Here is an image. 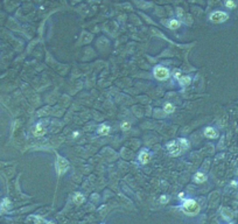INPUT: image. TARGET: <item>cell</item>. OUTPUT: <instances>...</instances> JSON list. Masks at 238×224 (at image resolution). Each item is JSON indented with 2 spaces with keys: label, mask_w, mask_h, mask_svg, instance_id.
Listing matches in <instances>:
<instances>
[{
  "label": "cell",
  "mask_w": 238,
  "mask_h": 224,
  "mask_svg": "<svg viewBox=\"0 0 238 224\" xmlns=\"http://www.w3.org/2000/svg\"><path fill=\"white\" fill-rule=\"evenodd\" d=\"M194 180L196 181V182H198V183H201V182H204L206 180H207V178H206V175L203 173H201V172H197L196 174H195V178H194Z\"/></svg>",
  "instance_id": "11"
},
{
  "label": "cell",
  "mask_w": 238,
  "mask_h": 224,
  "mask_svg": "<svg viewBox=\"0 0 238 224\" xmlns=\"http://www.w3.org/2000/svg\"><path fill=\"white\" fill-rule=\"evenodd\" d=\"M181 210L188 216H195L200 211V205L194 200H186L181 205Z\"/></svg>",
  "instance_id": "2"
},
{
  "label": "cell",
  "mask_w": 238,
  "mask_h": 224,
  "mask_svg": "<svg viewBox=\"0 0 238 224\" xmlns=\"http://www.w3.org/2000/svg\"><path fill=\"white\" fill-rule=\"evenodd\" d=\"M69 169V162L60 155H57V160H56V170H57V174L58 175H62L64 174L67 170Z\"/></svg>",
  "instance_id": "4"
},
{
  "label": "cell",
  "mask_w": 238,
  "mask_h": 224,
  "mask_svg": "<svg viewBox=\"0 0 238 224\" xmlns=\"http://www.w3.org/2000/svg\"><path fill=\"white\" fill-rule=\"evenodd\" d=\"M188 147V144L186 141V139H179V140H175V141H172L167 145V148H168V152L170 153V155L173 156H176L179 155L184 148Z\"/></svg>",
  "instance_id": "1"
},
{
  "label": "cell",
  "mask_w": 238,
  "mask_h": 224,
  "mask_svg": "<svg viewBox=\"0 0 238 224\" xmlns=\"http://www.w3.org/2000/svg\"><path fill=\"white\" fill-rule=\"evenodd\" d=\"M190 81H192V78L189 76H183V77H180V80H179L181 85H188L190 83Z\"/></svg>",
  "instance_id": "14"
},
{
  "label": "cell",
  "mask_w": 238,
  "mask_h": 224,
  "mask_svg": "<svg viewBox=\"0 0 238 224\" xmlns=\"http://www.w3.org/2000/svg\"><path fill=\"white\" fill-rule=\"evenodd\" d=\"M11 207V202L8 198H4V200L1 201V204H0V213H5V211H7Z\"/></svg>",
  "instance_id": "8"
},
{
  "label": "cell",
  "mask_w": 238,
  "mask_h": 224,
  "mask_svg": "<svg viewBox=\"0 0 238 224\" xmlns=\"http://www.w3.org/2000/svg\"><path fill=\"white\" fill-rule=\"evenodd\" d=\"M174 105L170 104V103H167L165 106H164V111L166 112V113H172V112H174Z\"/></svg>",
  "instance_id": "15"
},
{
  "label": "cell",
  "mask_w": 238,
  "mask_h": 224,
  "mask_svg": "<svg viewBox=\"0 0 238 224\" xmlns=\"http://www.w3.org/2000/svg\"><path fill=\"white\" fill-rule=\"evenodd\" d=\"M47 224H54V223H52V222H48V223H47Z\"/></svg>",
  "instance_id": "20"
},
{
  "label": "cell",
  "mask_w": 238,
  "mask_h": 224,
  "mask_svg": "<svg viewBox=\"0 0 238 224\" xmlns=\"http://www.w3.org/2000/svg\"><path fill=\"white\" fill-rule=\"evenodd\" d=\"M109 132H110V127L106 124H102V125L98 127V134H101V135H106V134H109Z\"/></svg>",
  "instance_id": "9"
},
{
  "label": "cell",
  "mask_w": 238,
  "mask_h": 224,
  "mask_svg": "<svg viewBox=\"0 0 238 224\" xmlns=\"http://www.w3.org/2000/svg\"><path fill=\"white\" fill-rule=\"evenodd\" d=\"M167 202H168V197H166V196H161L160 197V203L164 204V203H167Z\"/></svg>",
  "instance_id": "19"
},
{
  "label": "cell",
  "mask_w": 238,
  "mask_h": 224,
  "mask_svg": "<svg viewBox=\"0 0 238 224\" xmlns=\"http://www.w3.org/2000/svg\"><path fill=\"white\" fill-rule=\"evenodd\" d=\"M149 154L147 153V152H141L140 154H139V161L141 164H147L148 161H149Z\"/></svg>",
  "instance_id": "10"
},
{
  "label": "cell",
  "mask_w": 238,
  "mask_h": 224,
  "mask_svg": "<svg viewBox=\"0 0 238 224\" xmlns=\"http://www.w3.org/2000/svg\"><path fill=\"white\" fill-rule=\"evenodd\" d=\"M209 19L214 23H221V22H224V21H227L229 19V14L227 13V12H223V11H215L210 14Z\"/></svg>",
  "instance_id": "3"
},
{
  "label": "cell",
  "mask_w": 238,
  "mask_h": 224,
  "mask_svg": "<svg viewBox=\"0 0 238 224\" xmlns=\"http://www.w3.org/2000/svg\"><path fill=\"white\" fill-rule=\"evenodd\" d=\"M180 25H181L180 21L175 20V19H172V20H169V22H168V27H169L170 29H176V28L180 27Z\"/></svg>",
  "instance_id": "12"
},
{
  "label": "cell",
  "mask_w": 238,
  "mask_h": 224,
  "mask_svg": "<svg viewBox=\"0 0 238 224\" xmlns=\"http://www.w3.org/2000/svg\"><path fill=\"white\" fill-rule=\"evenodd\" d=\"M224 5H225V7H227V8H230V9L236 7V3L233 1V0H225Z\"/></svg>",
  "instance_id": "16"
},
{
  "label": "cell",
  "mask_w": 238,
  "mask_h": 224,
  "mask_svg": "<svg viewBox=\"0 0 238 224\" xmlns=\"http://www.w3.org/2000/svg\"><path fill=\"white\" fill-rule=\"evenodd\" d=\"M174 77L178 78V80H180V77H181V72H180V70H174Z\"/></svg>",
  "instance_id": "18"
},
{
  "label": "cell",
  "mask_w": 238,
  "mask_h": 224,
  "mask_svg": "<svg viewBox=\"0 0 238 224\" xmlns=\"http://www.w3.org/2000/svg\"><path fill=\"white\" fill-rule=\"evenodd\" d=\"M123 130H129L130 129V124L127 123V121H124L123 124H121V126H120Z\"/></svg>",
  "instance_id": "17"
},
{
  "label": "cell",
  "mask_w": 238,
  "mask_h": 224,
  "mask_svg": "<svg viewBox=\"0 0 238 224\" xmlns=\"http://www.w3.org/2000/svg\"><path fill=\"white\" fill-rule=\"evenodd\" d=\"M204 135L207 137V138H217V135H218V133H217V131L214 129V127H207L206 130H204Z\"/></svg>",
  "instance_id": "6"
},
{
  "label": "cell",
  "mask_w": 238,
  "mask_h": 224,
  "mask_svg": "<svg viewBox=\"0 0 238 224\" xmlns=\"http://www.w3.org/2000/svg\"><path fill=\"white\" fill-rule=\"evenodd\" d=\"M74 202L76 203V204L83 203V202H84V197H83V195H82V194H76V195L74 196Z\"/></svg>",
  "instance_id": "13"
},
{
  "label": "cell",
  "mask_w": 238,
  "mask_h": 224,
  "mask_svg": "<svg viewBox=\"0 0 238 224\" xmlns=\"http://www.w3.org/2000/svg\"><path fill=\"white\" fill-rule=\"evenodd\" d=\"M44 127L42 126V124H37V125L35 126V129H34V131H33V133H34V135L35 137H41V135H43L44 134Z\"/></svg>",
  "instance_id": "7"
},
{
  "label": "cell",
  "mask_w": 238,
  "mask_h": 224,
  "mask_svg": "<svg viewBox=\"0 0 238 224\" xmlns=\"http://www.w3.org/2000/svg\"><path fill=\"white\" fill-rule=\"evenodd\" d=\"M154 76L160 81H164V80H167L169 77V71H168L167 68L159 66L154 69Z\"/></svg>",
  "instance_id": "5"
}]
</instances>
